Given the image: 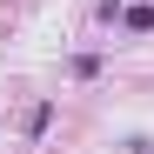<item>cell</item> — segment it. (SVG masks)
Segmentation results:
<instances>
[{
  "label": "cell",
  "mask_w": 154,
  "mask_h": 154,
  "mask_svg": "<svg viewBox=\"0 0 154 154\" xmlns=\"http://www.w3.org/2000/svg\"><path fill=\"white\" fill-rule=\"evenodd\" d=\"M121 20H127V27H134V34H147V27H154V7H147V0H141V7H127Z\"/></svg>",
  "instance_id": "1"
},
{
  "label": "cell",
  "mask_w": 154,
  "mask_h": 154,
  "mask_svg": "<svg viewBox=\"0 0 154 154\" xmlns=\"http://www.w3.org/2000/svg\"><path fill=\"white\" fill-rule=\"evenodd\" d=\"M100 74V54H74V81H94Z\"/></svg>",
  "instance_id": "2"
}]
</instances>
